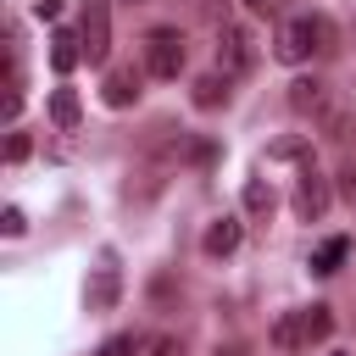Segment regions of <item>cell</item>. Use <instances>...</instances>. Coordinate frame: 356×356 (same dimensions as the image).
Returning <instances> with one entry per match:
<instances>
[{"label":"cell","instance_id":"5b68a950","mask_svg":"<svg viewBox=\"0 0 356 356\" xmlns=\"http://www.w3.org/2000/svg\"><path fill=\"white\" fill-rule=\"evenodd\" d=\"M117 295H122V273L111 267V250H106L100 267H95V278H89V289H83V300H89V312H111Z\"/></svg>","mask_w":356,"mask_h":356},{"label":"cell","instance_id":"7402d4cb","mask_svg":"<svg viewBox=\"0 0 356 356\" xmlns=\"http://www.w3.org/2000/svg\"><path fill=\"white\" fill-rule=\"evenodd\" d=\"M28 150H33V139H28L22 128H11V139H6V161L17 167V161H28Z\"/></svg>","mask_w":356,"mask_h":356},{"label":"cell","instance_id":"9c48e42d","mask_svg":"<svg viewBox=\"0 0 356 356\" xmlns=\"http://www.w3.org/2000/svg\"><path fill=\"white\" fill-rule=\"evenodd\" d=\"M306 56H312V33H306V17H295V22H284V28H278V61L300 67Z\"/></svg>","mask_w":356,"mask_h":356},{"label":"cell","instance_id":"44dd1931","mask_svg":"<svg viewBox=\"0 0 356 356\" xmlns=\"http://www.w3.org/2000/svg\"><path fill=\"white\" fill-rule=\"evenodd\" d=\"M139 356H184V339H172V334H150Z\"/></svg>","mask_w":356,"mask_h":356},{"label":"cell","instance_id":"30bf717a","mask_svg":"<svg viewBox=\"0 0 356 356\" xmlns=\"http://www.w3.org/2000/svg\"><path fill=\"white\" fill-rule=\"evenodd\" d=\"M317 134H323V139H334V145H345V139L356 134V111H350L345 100H328V106H323V117H317Z\"/></svg>","mask_w":356,"mask_h":356},{"label":"cell","instance_id":"52a82bcc","mask_svg":"<svg viewBox=\"0 0 356 356\" xmlns=\"http://www.w3.org/2000/svg\"><path fill=\"white\" fill-rule=\"evenodd\" d=\"M284 100H289V111H300V117H323V106H328V83H323V78H295Z\"/></svg>","mask_w":356,"mask_h":356},{"label":"cell","instance_id":"ac0fdd59","mask_svg":"<svg viewBox=\"0 0 356 356\" xmlns=\"http://www.w3.org/2000/svg\"><path fill=\"white\" fill-rule=\"evenodd\" d=\"M78 117H83L78 95H72V89H56V95H50V122H56V128H78Z\"/></svg>","mask_w":356,"mask_h":356},{"label":"cell","instance_id":"4316f807","mask_svg":"<svg viewBox=\"0 0 356 356\" xmlns=\"http://www.w3.org/2000/svg\"><path fill=\"white\" fill-rule=\"evenodd\" d=\"M328 356H350V350H328Z\"/></svg>","mask_w":356,"mask_h":356},{"label":"cell","instance_id":"277c9868","mask_svg":"<svg viewBox=\"0 0 356 356\" xmlns=\"http://www.w3.org/2000/svg\"><path fill=\"white\" fill-rule=\"evenodd\" d=\"M78 39H83V56H89L95 67L111 56V6H106V0H89V6H83Z\"/></svg>","mask_w":356,"mask_h":356},{"label":"cell","instance_id":"8992f818","mask_svg":"<svg viewBox=\"0 0 356 356\" xmlns=\"http://www.w3.org/2000/svg\"><path fill=\"white\" fill-rule=\"evenodd\" d=\"M100 100H106L111 111H128V106L139 100V72H134V67H111L106 83H100Z\"/></svg>","mask_w":356,"mask_h":356},{"label":"cell","instance_id":"9a60e30c","mask_svg":"<svg viewBox=\"0 0 356 356\" xmlns=\"http://www.w3.org/2000/svg\"><path fill=\"white\" fill-rule=\"evenodd\" d=\"M306 33H312V50H317V56H334V50H339V28H334L323 11L306 17Z\"/></svg>","mask_w":356,"mask_h":356},{"label":"cell","instance_id":"603a6c76","mask_svg":"<svg viewBox=\"0 0 356 356\" xmlns=\"http://www.w3.org/2000/svg\"><path fill=\"white\" fill-rule=\"evenodd\" d=\"M0 234H6V239L28 234V217H22V206H6V211H0Z\"/></svg>","mask_w":356,"mask_h":356},{"label":"cell","instance_id":"6da1fadb","mask_svg":"<svg viewBox=\"0 0 356 356\" xmlns=\"http://www.w3.org/2000/svg\"><path fill=\"white\" fill-rule=\"evenodd\" d=\"M145 72L150 78H178L184 72V33L178 28H150L145 33Z\"/></svg>","mask_w":356,"mask_h":356},{"label":"cell","instance_id":"7c38bea8","mask_svg":"<svg viewBox=\"0 0 356 356\" xmlns=\"http://www.w3.org/2000/svg\"><path fill=\"white\" fill-rule=\"evenodd\" d=\"M345 256H350V239L334 234V239H323V245L312 250V273H317V278H334V273L345 267Z\"/></svg>","mask_w":356,"mask_h":356},{"label":"cell","instance_id":"4fadbf2b","mask_svg":"<svg viewBox=\"0 0 356 356\" xmlns=\"http://www.w3.org/2000/svg\"><path fill=\"white\" fill-rule=\"evenodd\" d=\"M228 83H234V78H222V72H206V78H195V106H200V111H217V106H228Z\"/></svg>","mask_w":356,"mask_h":356},{"label":"cell","instance_id":"d4e9b609","mask_svg":"<svg viewBox=\"0 0 356 356\" xmlns=\"http://www.w3.org/2000/svg\"><path fill=\"white\" fill-rule=\"evenodd\" d=\"M56 11H61V0H33V17H39V22H50Z\"/></svg>","mask_w":356,"mask_h":356},{"label":"cell","instance_id":"8fae6325","mask_svg":"<svg viewBox=\"0 0 356 356\" xmlns=\"http://www.w3.org/2000/svg\"><path fill=\"white\" fill-rule=\"evenodd\" d=\"M78 61H83V39H78V33H67V28H56V33H50V67L67 78Z\"/></svg>","mask_w":356,"mask_h":356},{"label":"cell","instance_id":"cb8c5ba5","mask_svg":"<svg viewBox=\"0 0 356 356\" xmlns=\"http://www.w3.org/2000/svg\"><path fill=\"white\" fill-rule=\"evenodd\" d=\"M339 195L356 206V161H339Z\"/></svg>","mask_w":356,"mask_h":356},{"label":"cell","instance_id":"7a4b0ae2","mask_svg":"<svg viewBox=\"0 0 356 356\" xmlns=\"http://www.w3.org/2000/svg\"><path fill=\"white\" fill-rule=\"evenodd\" d=\"M250 67H256L250 33H245L239 22H222V28H217V72H222V78H245Z\"/></svg>","mask_w":356,"mask_h":356},{"label":"cell","instance_id":"d6986e66","mask_svg":"<svg viewBox=\"0 0 356 356\" xmlns=\"http://www.w3.org/2000/svg\"><path fill=\"white\" fill-rule=\"evenodd\" d=\"M300 339H306V334H300V312H284V317L273 323V350H278V356H289Z\"/></svg>","mask_w":356,"mask_h":356},{"label":"cell","instance_id":"2e32d148","mask_svg":"<svg viewBox=\"0 0 356 356\" xmlns=\"http://www.w3.org/2000/svg\"><path fill=\"white\" fill-rule=\"evenodd\" d=\"M239 200H245V211H250V217H273V206H278L267 178H245V195H239Z\"/></svg>","mask_w":356,"mask_h":356},{"label":"cell","instance_id":"3957f363","mask_svg":"<svg viewBox=\"0 0 356 356\" xmlns=\"http://www.w3.org/2000/svg\"><path fill=\"white\" fill-rule=\"evenodd\" d=\"M289 206H295V217L300 222H317L323 211H328V178L312 167V161H300V172H295V195H289Z\"/></svg>","mask_w":356,"mask_h":356},{"label":"cell","instance_id":"5bb4252c","mask_svg":"<svg viewBox=\"0 0 356 356\" xmlns=\"http://www.w3.org/2000/svg\"><path fill=\"white\" fill-rule=\"evenodd\" d=\"M267 161H312V134H284L267 145Z\"/></svg>","mask_w":356,"mask_h":356},{"label":"cell","instance_id":"484cf974","mask_svg":"<svg viewBox=\"0 0 356 356\" xmlns=\"http://www.w3.org/2000/svg\"><path fill=\"white\" fill-rule=\"evenodd\" d=\"M245 6H250V11H273L278 0H245Z\"/></svg>","mask_w":356,"mask_h":356},{"label":"cell","instance_id":"e0dca14e","mask_svg":"<svg viewBox=\"0 0 356 356\" xmlns=\"http://www.w3.org/2000/svg\"><path fill=\"white\" fill-rule=\"evenodd\" d=\"M300 334H306V345H312V339H328V334H334V306H323V300L306 306V312H300Z\"/></svg>","mask_w":356,"mask_h":356},{"label":"cell","instance_id":"ffe728a7","mask_svg":"<svg viewBox=\"0 0 356 356\" xmlns=\"http://www.w3.org/2000/svg\"><path fill=\"white\" fill-rule=\"evenodd\" d=\"M139 350H145V339H139V334H111L95 356H139Z\"/></svg>","mask_w":356,"mask_h":356},{"label":"cell","instance_id":"ba28073f","mask_svg":"<svg viewBox=\"0 0 356 356\" xmlns=\"http://www.w3.org/2000/svg\"><path fill=\"white\" fill-rule=\"evenodd\" d=\"M239 239H245L239 217H217V222L200 234V250H206V256H234V250H239Z\"/></svg>","mask_w":356,"mask_h":356}]
</instances>
